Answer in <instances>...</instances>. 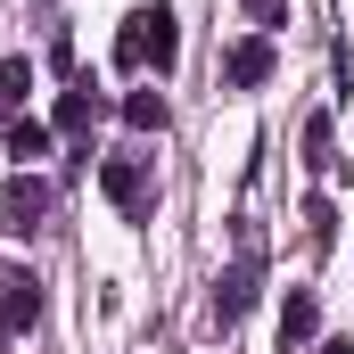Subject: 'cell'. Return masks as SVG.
I'll list each match as a JSON object with an SVG mask.
<instances>
[{
	"label": "cell",
	"mask_w": 354,
	"mask_h": 354,
	"mask_svg": "<svg viewBox=\"0 0 354 354\" xmlns=\"http://www.w3.org/2000/svg\"><path fill=\"white\" fill-rule=\"evenodd\" d=\"M174 58H181V17L157 0V8H132L124 17V33H115V66L124 75H174Z\"/></svg>",
	"instance_id": "obj_1"
},
{
	"label": "cell",
	"mask_w": 354,
	"mask_h": 354,
	"mask_svg": "<svg viewBox=\"0 0 354 354\" xmlns=\"http://www.w3.org/2000/svg\"><path fill=\"white\" fill-rule=\"evenodd\" d=\"M256 297H264V239H256V223H239V256L214 280V330H239L256 313Z\"/></svg>",
	"instance_id": "obj_2"
},
{
	"label": "cell",
	"mask_w": 354,
	"mask_h": 354,
	"mask_svg": "<svg viewBox=\"0 0 354 354\" xmlns=\"http://www.w3.org/2000/svg\"><path fill=\"white\" fill-rule=\"evenodd\" d=\"M41 322V280L25 264H0V346L17 338V330H33Z\"/></svg>",
	"instance_id": "obj_3"
},
{
	"label": "cell",
	"mask_w": 354,
	"mask_h": 354,
	"mask_svg": "<svg viewBox=\"0 0 354 354\" xmlns=\"http://www.w3.org/2000/svg\"><path fill=\"white\" fill-rule=\"evenodd\" d=\"M272 66H280V58H272L264 33H248V41H231V50H223V83H231V91H264Z\"/></svg>",
	"instance_id": "obj_4"
},
{
	"label": "cell",
	"mask_w": 354,
	"mask_h": 354,
	"mask_svg": "<svg viewBox=\"0 0 354 354\" xmlns=\"http://www.w3.org/2000/svg\"><path fill=\"white\" fill-rule=\"evenodd\" d=\"M41 214H50V181L8 174V189H0V223H8V231H33Z\"/></svg>",
	"instance_id": "obj_5"
},
{
	"label": "cell",
	"mask_w": 354,
	"mask_h": 354,
	"mask_svg": "<svg viewBox=\"0 0 354 354\" xmlns=\"http://www.w3.org/2000/svg\"><path fill=\"white\" fill-rule=\"evenodd\" d=\"M99 189H107L124 214H140V206H149V157H107V165H99Z\"/></svg>",
	"instance_id": "obj_6"
},
{
	"label": "cell",
	"mask_w": 354,
	"mask_h": 354,
	"mask_svg": "<svg viewBox=\"0 0 354 354\" xmlns=\"http://www.w3.org/2000/svg\"><path fill=\"white\" fill-rule=\"evenodd\" d=\"M313 330H322L313 288H288V297H280V346H313Z\"/></svg>",
	"instance_id": "obj_7"
},
{
	"label": "cell",
	"mask_w": 354,
	"mask_h": 354,
	"mask_svg": "<svg viewBox=\"0 0 354 354\" xmlns=\"http://www.w3.org/2000/svg\"><path fill=\"white\" fill-rule=\"evenodd\" d=\"M8 157H17V174H25L33 157H50V124H41V115H8Z\"/></svg>",
	"instance_id": "obj_8"
},
{
	"label": "cell",
	"mask_w": 354,
	"mask_h": 354,
	"mask_svg": "<svg viewBox=\"0 0 354 354\" xmlns=\"http://www.w3.org/2000/svg\"><path fill=\"white\" fill-rule=\"evenodd\" d=\"M91 115H99V99H91V91H58V107H50V132H75V140H83V132H91Z\"/></svg>",
	"instance_id": "obj_9"
},
{
	"label": "cell",
	"mask_w": 354,
	"mask_h": 354,
	"mask_svg": "<svg viewBox=\"0 0 354 354\" xmlns=\"http://www.w3.org/2000/svg\"><path fill=\"white\" fill-rule=\"evenodd\" d=\"M25 91H33V58H0V124L25 107Z\"/></svg>",
	"instance_id": "obj_10"
},
{
	"label": "cell",
	"mask_w": 354,
	"mask_h": 354,
	"mask_svg": "<svg viewBox=\"0 0 354 354\" xmlns=\"http://www.w3.org/2000/svg\"><path fill=\"white\" fill-rule=\"evenodd\" d=\"M124 124L132 132H165V91H124Z\"/></svg>",
	"instance_id": "obj_11"
},
{
	"label": "cell",
	"mask_w": 354,
	"mask_h": 354,
	"mask_svg": "<svg viewBox=\"0 0 354 354\" xmlns=\"http://www.w3.org/2000/svg\"><path fill=\"white\" fill-rule=\"evenodd\" d=\"M305 165H313V174L338 165V157H330V115H305Z\"/></svg>",
	"instance_id": "obj_12"
},
{
	"label": "cell",
	"mask_w": 354,
	"mask_h": 354,
	"mask_svg": "<svg viewBox=\"0 0 354 354\" xmlns=\"http://www.w3.org/2000/svg\"><path fill=\"white\" fill-rule=\"evenodd\" d=\"M305 239H313V248H330V239H338V214H330V198H313V206H305Z\"/></svg>",
	"instance_id": "obj_13"
},
{
	"label": "cell",
	"mask_w": 354,
	"mask_h": 354,
	"mask_svg": "<svg viewBox=\"0 0 354 354\" xmlns=\"http://www.w3.org/2000/svg\"><path fill=\"white\" fill-rule=\"evenodd\" d=\"M313 354H354V338H330V346H313Z\"/></svg>",
	"instance_id": "obj_14"
},
{
	"label": "cell",
	"mask_w": 354,
	"mask_h": 354,
	"mask_svg": "<svg viewBox=\"0 0 354 354\" xmlns=\"http://www.w3.org/2000/svg\"><path fill=\"white\" fill-rule=\"evenodd\" d=\"M248 8H256V17H264V8H272V0H248Z\"/></svg>",
	"instance_id": "obj_15"
}]
</instances>
